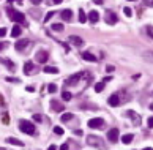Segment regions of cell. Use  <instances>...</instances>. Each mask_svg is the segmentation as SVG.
<instances>
[{
    "label": "cell",
    "mask_w": 153,
    "mask_h": 150,
    "mask_svg": "<svg viewBox=\"0 0 153 150\" xmlns=\"http://www.w3.org/2000/svg\"><path fill=\"white\" fill-rule=\"evenodd\" d=\"M8 17L13 21V22H17V24H24L25 22V14L24 13H21V11H17V10H8Z\"/></svg>",
    "instance_id": "6da1fadb"
},
{
    "label": "cell",
    "mask_w": 153,
    "mask_h": 150,
    "mask_svg": "<svg viewBox=\"0 0 153 150\" xmlns=\"http://www.w3.org/2000/svg\"><path fill=\"white\" fill-rule=\"evenodd\" d=\"M19 130L22 131V133H25V134H35V125L32 123V122L29 120H21L19 122Z\"/></svg>",
    "instance_id": "7a4b0ae2"
},
{
    "label": "cell",
    "mask_w": 153,
    "mask_h": 150,
    "mask_svg": "<svg viewBox=\"0 0 153 150\" xmlns=\"http://www.w3.org/2000/svg\"><path fill=\"white\" fill-rule=\"evenodd\" d=\"M87 144L92 145V147H96V149H106V144L103 142V139L98 138V136H89L87 138Z\"/></svg>",
    "instance_id": "3957f363"
},
{
    "label": "cell",
    "mask_w": 153,
    "mask_h": 150,
    "mask_svg": "<svg viewBox=\"0 0 153 150\" xmlns=\"http://www.w3.org/2000/svg\"><path fill=\"white\" fill-rule=\"evenodd\" d=\"M103 126H104V120L100 119V117H95V119H90L89 120V128L98 130V128H103Z\"/></svg>",
    "instance_id": "277c9868"
},
{
    "label": "cell",
    "mask_w": 153,
    "mask_h": 150,
    "mask_svg": "<svg viewBox=\"0 0 153 150\" xmlns=\"http://www.w3.org/2000/svg\"><path fill=\"white\" fill-rule=\"evenodd\" d=\"M82 76H84V73H76V74H73L71 78H68L66 81H65V84L66 85H76L82 79Z\"/></svg>",
    "instance_id": "5b68a950"
},
{
    "label": "cell",
    "mask_w": 153,
    "mask_h": 150,
    "mask_svg": "<svg viewBox=\"0 0 153 150\" xmlns=\"http://www.w3.org/2000/svg\"><path fill=\"white\" fill-rule=\"evenodd\" d=\"M117 21H118V17H117V14H115L114 11H110V10L106 11V22H108L109 25H114Z\"/></svg>",
    "instance_id": "8992f818"
},
{
    "label": "cell",
    "mask_w": 153,
    "mask_h": 150,
    "mask_svg": "<svg viewBox=\"0 0 153 150\" xmlns=\"http://www.w3.org/2000/svg\"><path fill=\"white\" fill-rule=\"evenodd\" d=\"M49 58V52L48 51H38L36 52V62L38 63H46Z\"/></svg>",
    "instance_id": "52a82bcc"
},
{
    "label": "cell",
    "mask_w": 153,
    "mask_h": 150,
    "mask_svg": "<svg viewBox=\"0 0 153 150\" xmlns=\"http://www.w3.org/2000/svg\"><path fill=\"white\" fill-rule=\"evenodd\" d=\"M108 139L110 141V142H117L118 141V128H112V130H109L108 131Z\"/></svg>",
    "instance_id": "ba28073f"
},
{
    "label": "cell",
    "mask_w": 153,
    "mask_h": 150,
    "mask_svg": "<svg viewBox=\"0 0 153 150\" xmlns=\"http://www.w3.org/2000/svg\"><path fill=\"white\" fill-rule=\"evenodd\" d=\"M108 103H109V106H112V107L120 106V98H118V95H117V93H115V95H110L109 100H108Z\"/></svg>",
    "instance_id": "9c48e42d"
},
{
    "label": "cell",
    "mask_w": 153,
    "mask_h": 150,
    "mask_svg": "<svg viewBox=\"0 0 153 150\" xmlns=\"http://www.w3.org/2000/svg\"><path fill=\"white\" fill-rule=\"evenodd\" d=\"M27 46H29V41H27V40H19V41H16V44H14L16 51H19V52H22Z\"/></svg>",
    "instance_id": "30bf717a"
},
{
    "label": "cell",
    "mask_w": 153,
    "mask_h": 150,
    "mask_svg": "<svg viewBox=\"0 0 153 150\" xmlns=\"http://www.w3.org/2000/svg\"><path fill=\"white\" fill-rule=\"evenodd\" d=\"M51 107H52L55 112H63V103L57 101V100H52V101H51Z\"/></svg>",
    "instance_id": "8fae6325"
},
{
    "label": "cell",
    "mask_w": 153,
    "mask_h": 150,
    "mask_svg": "<svg viewBox=\"0 0 153 150\" xmlns=\"http://www.w3.org/2000/svg\"><path fill=\"white\" fill-rule=\"evenodd\" d=\"M69 43L74 44V46H77V48H81L82 44H84V41L81 40V36H76V35H71V36H69Z\"/></svg>",
    "instance_id": "7c38bea8"
},
{
    "label": "cell",
    "mask_w": 153,
    "mask_h": 150,
    "mask_svg": "<svg viewBox=\"0 0 153 150\" xmlns=\"http://www.w3.org/2000/svg\"><path fill=\"white\" fill-rule=\"evenodd\" d=\"M126 115H128V117H131V119H133V123L136 125V126H137V125H141V117H137L134 111H128V112H126Z\"/></svg>",
    "instance_id": "4fadbf2b"
},
{
    "label": "cell",
    "mask_w": 153,
    "mask_h": 150,
    "mask_svg": "<svg viewBox=\"0 0 153 150\" xmlns=\"http://www.w3.org/2000/svg\"><path fill=\"white\" fill-rule=\"evenodd\" d=\"M60 16H62L63 21H71L73 19V11L71 10H63V11H60Z\"/></svg>",
    "instance_id": "5bb4252c"
},
{
    "label": "cell",
    "mask_w": 153,
    "mask_h": 150,
    "mask_svg": "<svg viewBox=\"0 0 153 150\" xmlns=\"http://www.w3.org/2000/svg\"><path fill=\"white\" fill-rule=\"evenodd\" d=\"M89 21L92 22V24H96V22L100 21V14H98V11H90L89 13Z\"/></svg>",
    "instance_id": "9a60e30c"
},
{
    "label": "cell",
    "mask_w": 153,
    "mask_h": 150,
    "mask_svg": "<svg viewBox=\"0 0 153 150\" xmlns=\"http://www.w3.org/2000/svg\"><path fill=\"white\" fill-rule=\"evenodd\" d=\"M33 68H35V63L33 62H25V65H24V73L25 74H30L32 71H33Z\"/></svg>",
    "instance_id": "2e32d148"
},
{
    "label": "cell",
    "mask_w": 153,
    "mask_h": 150,
    "mask_svg": "<svg viewBox=\"0 0 153 150\" xmlns=\"http://www.w3.org/2000/svg\"><path fill=\"white\" fill-rule=\"evenodd\" d=\"M21 33H22L21 25H14V27H13V30H11V36H13V38H17V36H21Z\"/></svg>",
    "instance_id": "e0dca14e"
},
{
    "label": "cell",
    "mask_w": 153,
    "mask_h": 150,
    "mask_svg": "<svg viewBox=\"0 0 153 150\" xmlns=\"http://www.w3.org/2000/svg\"><path fill=\"white\" fill-rule=\"evenodd\" d=\"M6 142H8V144H11V145H17V147H22V145H24V142H22V141L16 139V138H8V139H6Z\"/></svg>",
    "instance_id": "ac0fdd59"
},
{
    "label": "cell",
    "mask_w": 153,
    "mask_h": 150,
    "mask_svg": "<svg viewBox=\"0 0 153 150\" xmlns=\"http://www.w3.org/2000/svg\"><path fill=\"white\" fill-rule=\"evenodd\" d=\"M82 58H84V60H89V62H96V57L90 52H82Z\"/></svg>",
    "instance_id": "d6986e66"
},
{
    "label": "cell",
    "mask_w": 153,
    "mask_h": 150,
    "mask_svg": "<svg viewBox=\"0 0 153 150\" xmlns=\"http://www.w3.org/2000/svg\"><path fill=\"white\" fill-rule=\"evenodd\" d=\"M133 139H134V134H125L123 138H122V142L126 145V144H131Z\"/></svg>",
    "instance_id": "ffe728a7"
},
{
    "label": "cell",
    "mask_w": 153,
    "mask_h": 150,
    "mask_svg": "<svg viewBox=\"0 0 153 150\" xmlns=\"http://www.w3.org/2000/svg\"><path fill=\"white\" fill-rule=\"evenodd\" d=\"M43 71L48 73V74H49V73H52V74H57V73H58V68H55V66H44Z\"/></svg>",
    "instance_id": "44dd1931"
},
{
    "label": "cell",
    "mask_w": 153,
    "mask_h": 150,
    "mask_svg": "<svg viewBox=\"0 0 153 150\" xmlns=\"http://www.w3.org/2000/svg\"><path fill=\"white\" fill-rule=\"evenodd\" d=\"M73 117H74V115L71 114V112H65V114L60 117V120H62V122H69V120L73 119Z\"/></svg>",
    "instance_id": "7402d4cb"
},
{
    "label": "cell",
    "mask_w": 153,
    "mask_h": 150,
    "mask_svg": "<svg viewBox=\"0 0 153 150\" xmlns=\"http://www.w3.org/2000/svg\"><path fill=\"white\" fill-rule=\"evenodd\" d=\"M104 90V82H98V84H95V92L96 93H101Z\"/></svg>",
    "instance_id": "603a6c76"
},
{
    "label": "cell",
    "mask_w": 153,
    "mask_h": 150,
    "mask_svg": "<svg viewBox=\"0 0 153 150\" xmlns=\"http://www.w3.org/2000/svg\"><path fill=\"white\" fill-rule=\"evenodd\" d=\"M62 98H63V101H71L73 95L69 93V92H63V93H62Z\"/></svg>",
    "instance_id": "cb8c5ba5"
},
{
    "label": "cell",
    "mask_w": 153,
    "mask_h": 150,
    "mask_svg": "<svg viewBox=\"0 0 153 150\" xmlns=\"http://www.w3.org/2000/svg\"><path fill=\"white\" fill-rule=\"evenodd\" d=\"M79 22H82V24H84V22H87V14L82 10H79Z\"/></svg>",
    "instance_id": "d4e9b609"
},
{
    "label": "cell",
    "mask_w": 153,
    "mask_h": 150,
    "mask_svg": "<svg viewBox=\"0 0 153 150\" xmlns=\"http://www.w3.org/2000/svg\"><path fill=\"white\" fill-rule=\"evenodd\" d=\"M51 29L55 30V32H62V30H63V25L57 22V24H52V25H51Z\"/></svg>",
    "instance_id": "484cf974"
},
{
    "label": "cell",
    "mask_w": 153,
    "mask_h": 150,
    "mask_svg": "<svg viewBox=\"0 0 153 150\" xmlns=\"http://www.w3.org/2000/svg\"><path fill=\"white\" fill-rule=\"evenodd\" d=\"M48 90H49V93H55V92H57V85H55V84H49Z\"/></svg>",
    "instance_id": "4316f807"
},
{
    "label": "cell",
    "mask_w": 153,
    "mask_h": 150,
    "mask_svg": "<svg viewBox=\"0 0 153 150\" xmlns=\"http://www.w3.org/2000/svg\"><path fill=\"white\" fill-rule=\"evenodd\" d=\"M54 133L58 134V136H62L63 134V128H62V126H55V128H54Z\"/></svg>",
    "instance_id": "83f0119b"
},
{
    "label": "cell",
    "mask_w": 153,
    "mask_h": 150,
    "mask_svg": "<svg viewBox=\"0 0 153 150\" xmlns=\"http://www.w3.org/2000/svg\"><path fill=\"white\" fill-rule=\"evenodd\" d=\"M123 13H125V16H131L133 14V11H131V8H126V6H125V10H123Z\"/></svg>",
    "instance_id": "f1b7e54d"
},
{
    "label": "cell",
    "mask_w": 153,
    "mask_h": 150,
    "mask_svg": "<svg viewBox=\"0 0 153 150\" xmlns=\"http://www.w3.org/2000/svg\"><path fill=\"white\" fill-rule=\"evenodd\" d=\"M63 0H48L49 5H58V3H62Z\"/></svg>",
    "instance_id": "f546056e"
},
{
    "label": "cell",
    "mask_w": 153,
    "mask_h": 150,
    "mask_svg": "<svg viewBox=\"0 0 153 150\" xmlns=\"http://www.w3.org/2000/svg\"><path fill=\"white\" fill-rule=\"evenodd\" d=\"M54 16V11H49L48 14H46V17H44V22H48V21H51V17Z\"/></svg>",
    "instance_id": "4dcf8cb0"
},
{
    "label": "cell",
    "mask_w": 153,
    "mask_h": 150,
    "mask_svg": "<svg viewBox=\"0 0 153 150\" xmlns=\"http://www.w3.org/2000/svg\"><path fill=\"white\" fill-rule=\"evenodd\" d=\"M147 33H148V36H150V38H153V29H152L150 25L147 27Z\"/></svg>",
    "instance_id": "1f68e13d"
},
{
    "label": "cell",
    "mask_w": 153,
    "mask_h": 150,
    "mask_svg": "<svg viewBox=\"0 0 153 150\" xmlns=\"http://www.w3.org/2000/svg\"><path fill=\"white\" fill-rule=\"evenodd\" d=\"M147 123H148V128H153V117H150V119L147 120Z\"/></svg>",
    "instance_id": "d6a6232c"
},
{
    "label": "cell",
    "mask_w": 153,
    "mask_h": 150,
    "mask_svg": "<svg viewBox=\"0 0 153 150\" xmlns=\"http://www.w3.org/2000/svg\"><path fill=\"white\" fill-rule=\"evenodd\" d=\"M33 120L35 122H41V115L40 114H33Z\"/></svg>",
    "instance_id": "836d02e7"
},
{
    "label": "cell",
    "mask_w": 153,
    "mask_h": 150,
    "mask_svg": "<svg viewBox=\"0 0 153 150\" xmlns=\"http://www.w3.org/2000/svg\"><path fill=\"white\" fill-rule=\"evenodd\" d=\"M106 71H108V73H112L114 71V66L112 65H108V66H106Z\"/></svg>",
    "instance_id": "e575fe53"
},
{
    "label": "cell",
    "mask_w": 153,
    "mask_h": 150,
    "mask_svg": "<svg viewBox=\"0 0 153 150\" xmlns=\"http://www.w3.org/2000/svg\"><path fill=\"white\" fill-rule=\"evenodd\" d=\"M8 82H19V79H14V78H6Z\"/></svg>",
    "instance_id": "d590c367"
},
{
    "label": "cell",
    "mask_w": 153,
    "mask_h": 150,
    "mask_svg": "<svg viewBox=\"0 0 153 150\" xmlns=\"http://www.w3.org/2000/svg\"><path fill=\"white\" fill-rule=\"evenodd\" d=\"M25 90H27V92H35V87H32V85H29V87H25Z\"/></svg>",
    "instance_id": "8d00e7d4"
},
{
    "label": "cell",
    "mask_w": 153,
    "mask_h": 150,
    "mask_svg": "<svg viewBox=\"0 0 153 150\" xmlns=\"http://www.w3.org/2000/svg\"><path fill=\"white\" fill-rule=\"evenodd\" d=\"M5 33H6V30L2 27V29H0V38H2V36H5Z\"/></svg>",
    "instance_id": "74e56055"
},
{
    "label": "cell",
    "mask_w": 153,
    "mask_h": 150,
    "mask_svg": "<svg viewBox=\"0 0 153 150\" xmlns=\"http://www.w3.org/2000/svg\"><path fill=\"white\" fill-rule=\"evenodd\" d=\"M8 120H10V117H8V114L3 115V123H8Z\"/></svg>",
    "instance_id": "f35d334b"
},
{
    "label": "cell",
    "mask_w": 153,
    "mask_h": 150,
    "mask_svg": "<svg viewBox=\"0 0 153 150\" xmlns=\"http://www.w3.org/2000/svg\"><path fill=\"white\" fill-rule=\"evenodd\" d=\"M30 2L33 3V5H40V3H41V0H30Z\"/></svg>",
    "instance_id": "ab89813d"
},
{
    "label": "cell",
    "mask_w": 153,
    "mask_h": 150,
    "mask_svg": "<svg viewBox=\"0 0 153 150\" xmlns=\"http://www.w3.org/2000/svg\"><path fill=\"white\" fill-rule=\"evenodd\" d=\"M58 150H68V144H63V145H62V147H60Z\"/></svg>",
    "instance_id": "60d3db41"
},
{
    "label": "cell",
    "mask_w": 153,
    "mask_h": 150,
    "mask_svg": "<svg viewBox=\"0 0 153 150\" xmlns=\"http://www.w3.org/2000/svg\"><path fill=\"white\" fill-rule=\"evenodd\" d=\"M110 79H112V76H106V78H104V81H103V82L106 84V82H108V81H110Z\"/></svg>",
    "instance_id": "b9f144b4"
},
{
    "label": "cell",
    "mask_w": 153,
    "mask_h": 150,
    "mask_svg": "<svg viewBox=\"0 0 153 150\" xmlns=\"http://www.w3.org/2000/svg\"><path fill=\"white\" fill-rule=\"evenodd\" d=\"M3 104H5V100H3V97L0 95V106H3Z\"/></svg>",
    "instance_id": "7bdbcfd3"
},
{
    "label": "cell",
    "mask_w": 153,
    "mask_h": 150,
    "mask_svg": "<svg viewBox=\"0 0 153 150\" xmlns=\"http://www.w3.org/2000/svg\"><path fill=\"white\" fill-rule=\"evenodd\" d=\"M48 150H57V147H55V145H54V144H51Z\"/></svg>",
    "instance_id": "ee69618b"
},
{
    "label": "cell",
    "mask_w": 153,
    "mask_h": 150,
    "mask_svg": "<svg viewBox=\"0 0 153 150\" xmlns=\"http://www.w3.org/2000/svg\"><path fill=\"white\" fill-rule=\"evenodd\" d=\"M93 2L96 3V5H103V0H93Z\"/></svg>",
    "instance_id": "f6af8a7d"
},
{
    "label": "cell",
    "mask_w": 153,
    "mask_h": 150,
    "mask_svg": "<svg viewBox=\"0 0 153 150\" xmlns=\"http://www.w3.org/2000/svg\"><path fill=\"white\" fill-rule=\"evenodd\" d=\"M63 48H65V51H66V52L69 51V46H68V44H66V43H63Z\"/></svg>",
    "instance_id": "bcb514c9"
},
{
    "label": "cell",
    "mask_w": 153,
    "mask_h": 150,
    "mask_svg": "<svg viewBox=\"0 0 153 150\" xmlns=\"http://www.w3.org/2000/svg\"><path fill=\"white\" fill-rule=\"evenodd\" d=\"M3 48H5V44H3V43H0V51H2Z\"/></svg>",
    "instance_id": "7dc6e473"
},
{
    "label": "cell",
    "mask_w": 153,
    "mask_h": 150,
    "mask_svg": "<svg viewBox=\"0 0 153 150\" xmlns=\"http://www.w3.org/2000/svg\"><path fill=\"white\" fill-rule=\"evenodd\" d=\"M144 150H153V149H150V147H147V149H144Z\"/></svg>",
    "instance_id": "c3c4849f"
},
{
    "label": "cell",
    "mask_w": 153,
    "mask_h": 150,
    "mask_svg": "<svg viewBox=\"0 0 153 150\" xmlns=\"http://www.w3.org/2000/svg\"><path fill=\"white\" fill-rule=\"evenodd\" d=\"M0 150H5V149H3V147H0Z\"/></svg>",
    "instance_id": "681fc988"
},
{
    "label": "cell",
    "mask_w": 153,
    "mask_h": 150,
    "mask_svg": "<svg viewBox=\"0 0 153 150\" xmlns=\"http://www.w3.org/2000/svg\"><path fill=\"white\" fill-rule=\"evenodd\" d=\"M129 2H136V0H129Z\"/></svg>",
    "instance_id": "f907efd6"
}]
</instances>
